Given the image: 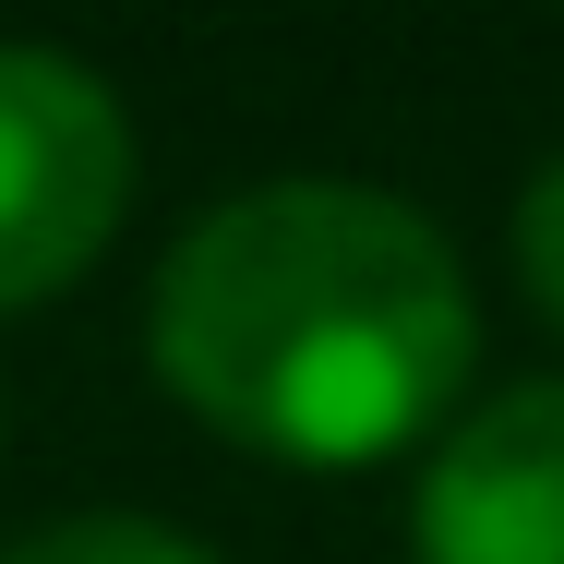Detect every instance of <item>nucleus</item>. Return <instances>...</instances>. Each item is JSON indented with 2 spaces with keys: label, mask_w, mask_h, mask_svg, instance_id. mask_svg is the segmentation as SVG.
Returning <instances> with one entry per match:
<instances>
[{
  "label": "nucleus",
  "mask_w": 564,
  "mask_h": 564,
  "mask_svg": "<svg viewBox=\"0 0 564 564\" xmlns=\"http://www.w3.org/2000/svg\"><path fill=\"white\" fill-rule=\"evenodd\" d=\"M156 384L252 456L372 468L468 384V276L445 228L372 181H264L156 276Z\"/></svg>",
  "instance_id": "obj_1"
},
{
  "label": "nucleus",
  "mask_w": 564,
  "mask_h": 564,
  "mask_svg": "<svg viewBox=\"0 0 564 564\" xmlns=\"http://www.w3.org/2000/svg\"><path fill=\"white\" fill-rule=\"evenodd\" d=\"M132 205V120L73 48H0V313L61 301Z\"/></svg>",
  "instance_id": "obj_2"
},
{
  "label": "nucleus",
  "mask_w": 564,
  "mask_h": 564,
  "mask_svg": "<svg viewBox=\"0 0 564 564\" xmlns=\"http://www.w3.org/2000/svg\"><path fill=\"white\" fill-rule=\"evenodd\" d=\"M421 564H564V384H505L468 409L421 492H409Z\"/></svg>",
  "instance_id": "obj_3"
},
{
  "label": "nucleus",
  "mask_w": 564,
  "mask_h": 564,
  "mask_svg": "<svg viewBox=\"0 0 564 564\" xmlns=\"http://www.w3.org/2000/svg\"><path fill=\"white\" fill-rule=\"evenodd\" d=\"M0 564H217V553L181 541V529H156V517H61V529L12 541Z\"/></svg>",
  "instance_id": "obj_4"
},
{
  "label": "nucleus",
  "mask_w": 564,
  "mask_h": 564,
  "mask_svg": "<svg viewBox=\"0 0 564 564\" xmlns=\"http://www.w3.org/2000/svg\"><path fill=\"white\" fill-rule=\"evenodd\" d=\"M517 276H529V301L564 325V156L529 181V205H517Z\"/></svg>",
  "instance_id": "obj_5"
},
{
  "label": "nucleus",
  "mask_w": 564,
  "mask_h": 564,
  "mask_svg": "<svg viewBox=\"0 0 564 564\" xmlns=\"http://www.w3.org/2000/svg\"><path fill=\"white\" fill-rule=\"evenodd\" d=\"M0 433H12V421H0Z\"/></svg>",
  "instance_id": "obj_6"
}]
</instances>
